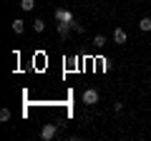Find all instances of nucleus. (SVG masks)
Listing matches in <instances>:
<instances>
[{
    "instance_id": "nucleus-1",
    "label": "nucleus",
    "mask_w": 151,
    "mask_h": 141,
    "mask_svg": "<svg viewBox=\"0 0 151 141\" xmlns=\"http://www.w3.org/2000/svg\"><path fill=\"white\" fill-rule=\"evenodd\" d=\"M55 23H73L76 18H73V13L68 10V8H55Z\"/></svg>"
},
{
    "instance_id": "nucleus-2",
    "label": "nucleus",
    "mask_w": 151,
    "mask_h": 141,
    "mask_svg": "<svg viewBox=\"0 0 151 141\" xmlns=\"http://www.w3.org/2000/svg\"><path fill=\"white\" fill-rule=\"evenodd\" d=\"M98 98H101V96H98L96 88H86V91H83V103H88V106H96Z\"/></svg>"
},
{
    "instance_id": "nucleus-3",
    "label": "nucleus",
    "mask_w": 151,
    "mask_h": 141,
    "mask_svg": "<svg viewBox=\"0 0 151 141\" xmlns=\"http://www.w3.org/2000/svg\"><path fill=\"white\" fill-rule=\"evenodd\" d=\"M55 134H58V126H55V124H45L43 131H40V139L50 141V139H55Z\"/></svg>"
},
{
    "instance_id": "nucleus-4",
    "label": "nucleus",
    "mask_w": 151,
    "mask_h": 141,
    "mask_svg": "<svg viewBox=\"0 0 151 141\" xmlns=\"http://www.w3.org/2000/svg\"><path fill=\"white\" fill-rule=\"evenodd\" d=\"M126 40H129L126 30H124V28H116V30H113V43H116V45H124Z\"/></svg>"
},
{
    "instance_id": "nucleus-5",
    "label": "nucleus",
    "mask_w": 151,
    "mask_h": 141,
    "mask_svg": "<svg viewBox=\"0 0 151 141\" xmlns=\"http://www.w3.org/2000/svg\"><path fill=\"white\" fill-rule=\"evenodd\" d=\"M70 30H73V23H58V35L60 38H68Z\"/></svg>"
},
{
    "instance_id": "nucleus-6",
    "label": "nucleus",
    "mask_w": 151,
    "mask_h": 141,
    "mask_svg": "<svg viewBox=\"0 0 151 141\" xmlns=\"http://www.w3.org/2000/svg\"><path fill=\"white\" fill-rule=\"evenodd\" d=\"M139 28L149 33V30H151V18H149V15H146V18H141V20H139Z\"/></svg>"
},
{
    "instance_id": "nucleus-7",
    "label": "nucleus",
    "mask_w": 151,
    "mask_h": 141,
    "mask_svg": "<svg viewBox=\"0 0 151 141\" xmlns=\"http://www.w3.org/2000/svg\"><path fill=\"white\" fill-rule=\"evenodd\" d=\"M13 30H15L18 35H20V33L25 30V23H23V20H13Z\"/></svg>"
},
{
    "instance_id": "nucleus-8",
    "label": "nucleus",
    "mask_w": 151,
    "mask_h": 141,
    "mask_svg": "<svg viewBox=\"0 0 151 141\" xmlns=\"http://www.w3.org/2000/svg\"><path fill=\"white\" fill-rule=\"evenodd\" d=\"M33 5H35V0H20V8H23V10H33Z\"/></svg>"
},
{
    "instance_id": "nucleus-9",
    "label": "nucleus",
    "mask_w": 151,
    "mask_h": 141,
    "mask_svg": "<svg viewBox=\"0 0 151 141\" xmlns=\"http://www.w3.org/2000/svg\"><path fill=\"white\" fill-rule=\"evenodd\" d=\"M93 43H96V48H103V45H106V35H96Z\"/></svg>"
},
{
    "instance_id": "nucleus-10",
    "label": "nucleus",
    "mask_w": 151,
    "mask_h": 141,
    "mask_svg": "<svg viewBox=\"0 0 151 141\" xmlns=\"http://www.w3.org/2000/svg\"><path fill=\"white\" fill-rule=\"evenodd\" d=\"M33 28H35V30H38V33H43V30H45V23H43V20H40V18H38V20H35V23H33Z\"/></svg>"
},
{
    "instance_id": "nucleus-11",
    "label": "nucleus",
    "mask_w": 151,
    "mask_h": 141,
    "mask_svg": "<svg viewBox=\"0 0 151 141\" xmlns=\"http://www.w3.org/2000/svg\"><path fill=\"white\" fill-rule=\"evenodd\" d=\"M0 121H10V111H8V109L0 111Z\"/></svg>"
},
{
    "instance_id": "nucleus-12",
    "label": "nucleus",
    "mask_w": 151,
    "mask_h": 141,
    "mask_svg": "<svg viewBox=\"0 0 151 141\" xmlns=\"http://www.w3.org/2000/svg\"><path fill=\"white\" fill-rule=\"evenodd\" d=\"M73 30H76V33H83V30H86V28H83L81 23H76V20H73Z\"/></svg>"
}]
</instances>
